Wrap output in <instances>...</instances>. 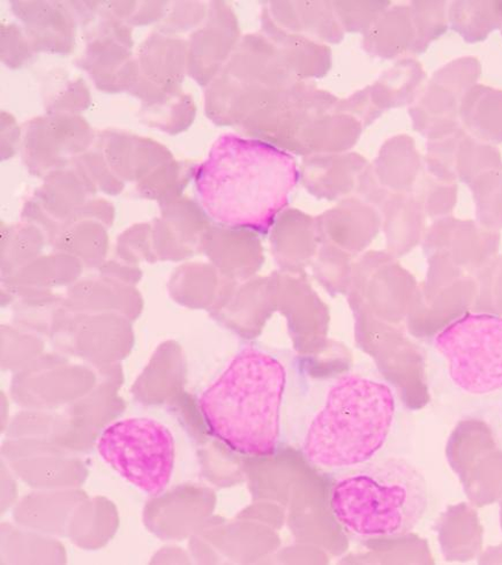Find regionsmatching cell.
<instances>
[{
    "instance_id": "6",
    "label": "cell",
    "mask_w": 502,
    "mask_h": 565,
    "mask_svg": "<svg viewBox=\"0 0 502 565\" xmlns=\"http://www.w3.org/2000/svg\"><path fill=\"white\" fill-rule=\"evenodd\" d=\"M451 381L470 395L502 390V318L468 315L444 329L435 340Z\"/></svg>"
},
{
    "instance_id": "4",
    "label": "cell",
    "mask_w": 502,
    "mask_h": 565,
    "mask_svg": "<svg viewBox=\"0 0 502 565\" xmlns=\"http://www.w3.org/2000/svg\"><path fill=\"white\" fill-rule=\"evenodd\" d=\"M429 507L423 473L399 457L367 461L333 487L331 508L350 533L364 537L406 535Z\"/></svg>"
},
{
    "instance_id": "8",
    "label": "cell",
    "mask_w": 502,
    "mask_h": 565,
    "mask_svg": "<svg viewBox=\"0 0 502 565\" xmlns=\"http://www.w3.org/2000/svg\"><path fill=\"white\" fill-rule=\"evenodd\" d=\"M451 28L468 43H479L502 25V2H458L450 10Z\"/></svg>"
},
{
    "instance_id": "2",
    "label": "cell",
    "mask_w": 502,
    "mask_h": 565,
    "mask_svg": "<svg viewBox=\"0 0 502 565\" xmlns=\"http://www.w3.org/2000/svg\"><path fill=\"white\" fill-rule=\"evenodd\" d=\"M287 371L256 348L243 349L200 397L211 433L243 455H271L280 439Z\"/></svg>"
},
{
    "instance_id": "1",
    "label": "cell",
    "mask_w": 502,
    "mask_h": 565,
    "mask_svg": "<svg viewBox=\"0 0 502 565\" xmlns=\"http://www.w3.org/2000/svg\"><path fill=\"white\" fill-rule=\"evenodd\" d=\"M298 182L296 161L263 141L220 137L195 175L196 194L215 222L267 233L289 204Z\"/></svg>"
},
{
    "instance_id": "5",
    "label": "cell",
    "mask_w": 502,
    "mask_h": 565,
    "mask_svg": "<svg viewBox=\"0 0 502 565\" xmlns=\"http://www.w3.org/2000/svg\"><path fill=\"white\" fill-rule=\"evenodd\" d=\"M98 452L109 466L149 497L161 495L174 467V439L164 425L132 418L109 426L100 436Z\"/></svg>"
},
{
    "instance_id": "3",
    "label": "cell",
    "mask_w": 502,
    "mask_h": 565,
    "mask_svg": "<svg viewBox=\"0 0 502 565\" xmlns=\"http://www.w3.org/2000/svg\"><path fill=\"white\" fill-rule=\"evenodd\" d=\"M395 408L387 384L357 375L341 379L309 426L306 457L324 469L367 463L385 446Z\"/></svg>"
},
{
    "instance_id": "7",
    "label": "cell",
    "mask_w": 502,
    "mask_h": 565,
    "mask_svg": "<svg viewBox=\"0 0 502 565\" xmlns=\"http://www.w3.org/2000/svg\"><path fill=\"white\" fill-rule=\"evenodd\" d=\"M461 118L472 136L502 141V90L472 86L462 99Z\"/></svg>"
}]
</instances>
